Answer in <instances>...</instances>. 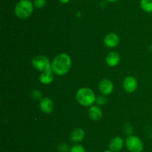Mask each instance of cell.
<instances>
[{"label":"cell","instance_id":"5bb4252c","mask_svg":"<svg viewBox=\"0 0 152 152\" xmlns=\"http://www.w3.org/2000/svg\"><path fill=\"white\" fill-rule=\"evenodd\" d=\"M53 79H54V76H53V72L51 69L42 72L39 75V81L42 84H50L53 82Z\"/></svg>","mask_w":152,"mask_h":152},{"label":"cell","instance_id":"ba28073f","mask_svg":"<svg viewBox=\"0 0 152 152\" xmlns=\"http://www.w3.org/2000/svg\"><path fill=\"white\" fill-rule=\"evenodd\" d=\"M113 89H114V84L109 79L104 78L99 83V90L102 95H110L113 92Z\"/></svg>","mask_w":152,"mask_h":152},{"label":"cell","instance_id":"2e32d148","mask_svg":"<svg viewBox=\"0 0 152 152\" xmlns=\"http://www.w3.org/2000/svg\"><path fill=\"white\" fill-rule=\"evenodd\" d=\"M69 152H87L83 145L80 144H74L70 148Z\"/></svg>","mask_w":152,"mask_h":152},{"label":"cell","instance_id":"7c38bea8","mask_svg":"<svg viewBox=\"0 0 152 152\" xmlns=\"http://www.w3.org/2000/svg\"><path fill=\"white\" fill-rule=\"evenodd\" d=\"M120 55L117 52H111L107 55L105 58V63L111 67H115L120 63Z\"/></svg>","mask_w":152,"mask_h":152},{"label":"cell","instance_id":"7a4b0ae2","mask_svg":"<svg viewBox=\"0 0 152 152\" xmlns=\"http://www.w3.org/2000/svg\"><path fill=\"white\" fill-rule=\"evenodd\" d=\"M96 95L93 89L89 87H82L76 93V99L80 105L83 107H91L96 101Z\"/></svg>","mask_w":152,"mask_h":152},{"label":"cell","instance_id":"cb8c5ba5","mask_svg":"<svg viewBox=\"0 0 152 152\" xmlns=\"http://www.w3.org/2000/svg\"><path fill=\"white\" fill-rule=\"evenodd\" d=\"M103 152H114V151H111V150H110V149H108V150L104 151Z\"/></svg>","mask_w":152,"mask_h":152},{"label":"cell","instance_id":"8992f818","mask_svg":"<svg viewBox=\"0 0 152 152\" xmlns=\"http://www.w3.org/2000/svg\"><path fill=\"white\" fill-rule=\"evenodd\" d=\"M137 80L134 76H127L123 82V87L126 92L132 93L137 89Z\"/></svg>","mask_w":152,"mask_h":152},{"label":"cell","instance_id":"ffe728a7","mask_svg":"<svg viewBox=\"0 0 152 152\" xmlns=\"http://www.w3.org/2000/svg\"><path fill=\"white\" fill-rule=\"evenodd\" d=\"M42 92L39 89H34L31 92V96L34 99H42Z\"/></svg>","mask_w":152,"mask_h":152},{"label":"cell","instance_id":"9c48e42d","mask_svg":"<svg viewBox=\"0 0 152 152\" xmlns=\"http://www.w3.org/2000/svg\"><path fill=\"white\" fill-rule=\"evenodd\" d=\"M104 44L106 47L113 49L119 45L120 41V37L116 33H109L104 38Z\"/></svg>","mask_w":152,"mask_h":152},{"label":"cell","instance_id":"e0dca14e","mask_svg":"<svg viewBox=\"0 0 152 152\" xmlns=\"http://www.w3.org/2000/svg\"><path fill=\"white\" fill-rule=\"evenodd\" d=\"M107 101H108V99H107V98L105 97V95H102H102H98V96L96 97V101H95V102L96 103L97 105L103 106L106 104Z\"/></svg>","mask_w":152,"mask_h":152},{"label":"cell","instance_id":"ac0fdd59","mask_svg":"<svg viewBox=\"0 0 152 152\" xmlns=\"http://www.w3.org/2000/svg\"><path fill=\"white\" fill-rule=\"evenodd\" d=\"M33 4H34V7H36V8L42 9L47 4V0H34Z\"/></svg>","mask_w":152,"mask_h":152},{"label":"cell","instance_id":"6da1fadb","mask_svg":"<svg viewBox=\"0 0 152 152\" xmlns=\"http://www.w3.org/2000/svg\"><path fill=\"white\" fill-rule=\"evenodd\" d=\"M72 66L71 58L68 54L60 53L56 55L51 62V69L59 76L66 75L71 70Z\"/></svg>","mask_w":152,"mask_h":152},{"label":"cell","instance_id":"8fae6325","mask_svg":"<svg viewBox=\"0 0 152 152\" xmlns=\"http://www.w3.org/2000/svg\"><path fill=\"white\" fill-rule=\"evenodd\" d=\"M88 116L91 120L97 122L102 118V110L98 105H92L89 107Z\"/></svg>","mask_w":152,"mask_h":152},{"label":"cell","instance_id":"30bf717a","mask_svg":"<svg viewBox=\"0 0 152 152\" xmlns=\"http://www.w3.org/2000/svg\"><path fill=\"white\" fill-rule=\"evenodd\" d=\"M125 145V141L122 137H115L109 142V149L114 152H120Z\"/></svg>","mask_w":152,"mask_h":152},{"label":"cell","instance_id":"44dd1931","mask_svg":"<svg viewBox=\"0 0 152 152\" xmlns=\"http://www.w3.org/2000/svg\"><path fill=\"white\" fill-rule=\"evenodd\" d=\"M124 132L129 136L132 135V132H133V127H132L131 125H129V124H126V125L124 126Z\"/></svg>","mask_w":152,"mask_h":152},{"label":"cell","instance_id":"7402d4cb","mask_svg":"<svg viewBox=\"0 0 152 152\" xmlns=\"http://www.w3.org/2000/svg\"><path fill=\"white\" fill-rule=\"evenodd\" d=\"M59 1H60L61 3H62V4H67V3L69 2L71 0H59Z\"/></svg>","mask_w":152,"mask_h":152},{"label":"cell","instance_id":"277c9868","mask_svg":"<svg viewBox=\"0 0 152 152\" xmlns=\"http://www.w3.org/2000/svg\"><path fill=\"white\" fill-rule=\"evenodd\" d=\"M125 145L129 152H142L144 149L143 142L140 137L134 135L129 136L126 138Z\"/></svg>","mask_w":152,"mask_h":152},{"label":"cell","instance_id":"d6986e66","mask_svg":"<svg viewBox=\"0 0 152 152\" xmlns=\"http://www.w3.org/2000/svg\"><path fill=\"white\" fill-rule=\"evenodd\" d=\"M57 151L59 152H69L70 148L67 143L62 142L58 145Z\"/></svg>","mask_w":152,"mask_h":152},{"label":"cell","instance_id":"5b68a950","mask_svg":"<svg viewBox=\"0 0 152 152\" xmlns=\"http://www.w3.org/2000/svg\"><path fill=\"white\" fill-rule=\"evenodd\" d=\"M32 65L36 69L41 72L51 69V63L50 60L43 55H37L34 57L32 59Z\"/></svg>","mask_w":152,"mask_h":152},{"label":"cell","instance_id":"52a82bcc","mask_svg":"<svg viewBox=\"0 0 152 152\" xmlns=\"http://www.w3.org/2000/svg\"><path fill=\"white\" fill-rule=\"evenodd\" d=\"M39 109L42 113L46 114L51 113L54 109V103L53 100L48 97H45L40 99Z\"/></svg>","mask_w":152,"mask_h":152},{"label":"cell","instance_id":"3957f363","mask_svg":"<svg viewBox=\"0 0 152 152\" xmlns=\"http://www.w3.org/2000/svg\"><path fill=\"white\" fill-rule=\"evenodd\" d=\"M34 6L31 0H19L14 7V13L20 19H28L32 15Z\"/></svg>","mask_w":152,"mask_h":152},{"label":"cell","instance_id":"d4e9b609","mask_svg":"<svg viewBox=\"0 0 152 152\" xmlns=\"http://www.w3.org/2000/svg\"><path fill=\"white\" fill-rule=\"evenodd\" d=\"M150 49H151V52H152V43H151V46H150Z\"/></svg>","mask_w":152,"mask_h":152},{"label":"cell","instance_id":"603a6c76","mask_svg":"<svg viewBox=\"0 0 152 152\" xmlns=\"http://www.w3.org/2000/svg\"><path fill=\"white\" fill-rule=\"evenodd\" d=\"M108 2H116V1H118L119 0H106Z\"/></svg>","mask_w":152,"mask_h":152},{"label":"cell","instance_id":"9a60e30c","mask_svg":"<svg viewBox=\"0 0 152 152\" xmlns=\"http://www.w3.org/2000/svg\"><path fill=\"white\" fill-rule=\"evenodd\" d=\"M140 5L142 10L146 13H152V0H140Z\"/></svg>","mask_w":152,"mask_h":152},{"label":"cell","instance_id":"4fadbf2b","mask_svg":"<svg viewBox=\"0 0 152 152\" xmlns=\"http://www.w3.org/2000/svg\"><path fill=\"white\" fill-rule=\"evenodd\" d=\"M86 136L85 131L81 128H77L71 134V140L75 144H78L80 142L83 141Z\"/></svg>","mask_w":152,"mask_h":152}]
</instances>
